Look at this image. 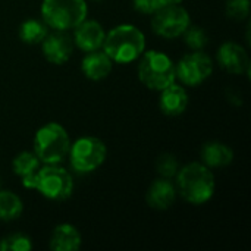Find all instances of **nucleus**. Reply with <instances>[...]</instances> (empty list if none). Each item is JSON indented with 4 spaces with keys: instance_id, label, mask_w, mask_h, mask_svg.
Wrapping results in <instances>:
<instances>
[{
    "instance_id": "nucleus-15",
    "label": "nucleus",
    "mask_w": 251,
    "mask_h": 251,
    "mask_svg": "<svg viewBox=\"0 0 251 251\" xmlns=\"http://www.w3.org/2000/svg\"><path fill=\"white\" fill-rule=\"evenodd\" d=\"M113 66H115L113 60L101 49L85 53L81 60L82 75L94 82L106 79L112 74Z\"/></svg>"
},
{
    "instance_id": "nucleus-24",
    "label": "nucleus",
    "mask_w": 251,
    "mask_h": 251,
    "mask_svg": "<svg viewBox=\"0 0 251 251\" xmlns=\"http://www.w3.org/2000/svg\"><path fill=\"white\" fill-rule=\"evenodd\" d=\"M250 0H228L225 4V12L232 21H246L250 16Z\"/></svg>"
},
{
    "instance_id": "nucleus-16",
    "label": "nucleus",
    "mask_w": 251,
    "mask_h": 251,
    "mask_svg": "<svg viewBox=\"0 0 251 251\" xmlns=\"http://www.w3.org/2000/svg\"><path fill=\"white\" fill-rule=\"evenodd\" d=\"M49 247L53 251H78L82 247V235L75 225L59 224L50 234Z\"/></svg>"
},
{
    "instance_id": "nucleus-7",
    "label": "nucleus",
    "mask_w": 251,
    "mask_h": 251,
    "mask_svg": "<svg viewBox=\"0 0 251 251\" xmlns=\"http://www.w3.org/2000/svg\"><path fill=\"white\" fill-rule=\"evenodd\" d=\"M107 146L94 135H82L71 143L68 160L72 172L88 175L100 169L107 159Z\"/></svg>"
},
{
    "instance_id": "nucleus-22",
    "label": "nucleus",
    "mask_w": 251,
    "mask_h": 251,
    "mask_svg": "<svg viewBox=\"0 0 251 251\" xmlns=\"http://www.w3.org/2000/svg\"><path fill=\"white\" fill-rule=\"evenodd\" d=\"M32 241L28 235L13 232L0 240V251H31Z\"/></svg>"
},
{
    "instance_id": "nucleus-25",
    "label": "nucleus",
    "mask_w": 251,
    "mask_h": 251,
    "mask_svg": "<svg viewBox=\"0 0 251 251\" xmlns=\"http://www.w3.org/2000/svg\"><path fill=\"white\" fill-rule=\"evenodd\" d=\"M163 4L160 0H132V7L141 13V15H149L151 16L157 9H160Z\"/></svg>"
},
{
    "instance_id": "nucleus-21",
    "label": "nucleus",
    "mask_w": 251,
    "mask_h": 251,
    "mask_svg": "<svg viewBox=\"0 0 251 251\" xmlns=\"http://www.w3.org/2000/svg\"><path fill=\"white\" fill-rule=\"evenodd\" d=\"M184 43L190 50H204L209 44V34L199 25H190L182 34Z\"/></svg>"
},
{
    "instance_id": "nucleus-28",
    "label": "nucleus",
    "mask_w": 251,
    "mask_h": 251,
    "mask_svg": "<svg viewBox=\"0 0 251 251\" xmlns=\"http://www.w3.org/2000/svg\"><path fill=\"white\" fill-rule=\"evenodd\" d=\"M0 187H1V179H0Z\"/></svg>"
},
{
    "instance_id": "nucleus-13",
    "label": "nucleus",
    "mask_w": 251,
    "mask_h": 251,
    "mask_svg": "<svg viewBox=\"0 0 251 251\" xmlns=\"http://www.w3.org/2000/svg\"><path fill=\"white\" fill-rule=\"evenodd\" d=\"M159 109L163 115L169 118H176L185 113L190 104V96L187 87L181 85L179 82H174L166 88L159 91Z\"/></svg>"
},
{
    "instance_id": "nucleus-17",
    "label": "nucleus",
    "mask_w": 251,
    "mask_h": 251,
    "mask_svg": "<svg viewBox=\"0 0 251 251\" xmlns=\"http://www.w3.org/2000/svg\"><path fill=\"white\" fill-rule=\"evenodd\" d=\"M200 162L212 171L226 168L234 162V150L222 141H207L200 150Z\"/></svg>"
},
{
    "instance_id": "nucleus-4",
    "label": "nucleus",
    "mask_w": 251,
    "mask_h": 251,
    "mask_svg": "<svg viewBox=\"0 0 251 251\" xmlns=\"http://www.w3.org/2000/svg\"><path fill=\"white\" fill-rule=\"evenodd\" d=\"M71 143L72 140L62 124L47 122L35 131L32 151L41 165H59L68 157Z\"/></svg>"
},
{
    "instance_id": "nucleus-20",
    "label": "nucleus",
    "mask_w": 251,
    "mask_h": 251,
    "mask_svg": "<svg viewBox=\"0 0 251 251\" xmlns=\"http://www.w3.org/2000/svg\"><path fill=\"white\" fill-rule=\"evenodd\" d=\"M40 166H41V162L38 160V157L34 154L32 150L21 151L12 160V172L18 178H21V182L29 179L38 171Z\"/></svg>"
},
{
    "instance_id": "nucleus-9",
    "label": "nucleus",
    "mask_w": 251,
    "mask_h": 251,
    "mask_svg": "<svg viewBox=\"0 0 251 251\" xmlns=\"http://www.w3.org/2000/svg\"><path fill=\"white\" fill-rule=\"evenodd\" d=\"M150 25L157 37L175 40L191 25V16L182 4H163L151 15Z\"/></svg>"
},
{
    "instance_id": "nucleus-26",
    "label": "nucleus",
    "mask_w": 251,
    "mask_h": 251,
    "mask_svg": "<svg viewBox=\"0 0 251 251\" xmlns=\"http://www.w3.org/2000/svg\"><path fill=\"white\" fill-rule=\"evenodd\" d=\"M162 4H182L184 0H160Z\"/></svg>"
},
{
    "instance_id": "nucleus-23",
    "label": "nucleus",
    "mask_w": 251,
    "mask_h": 251,
    "mask_svg": "<svg viewBox=\"0 0 251 251\" xmlns=\"http://www.w3.org/2000/svg\"><path fill=\"white\" fill-rule=\"evenodd\" d=\"M179 168H181L179 160L176 159V156H174L171 153H165L160 157H157L156 171H157L159 176H162V178L174 179L175 175L178 174Z\"/></svg>"
},
{
    "instance_id": "nucleus-10",
    "label": "nucleus",
    "mask_w": 251,
    "mask_h": 251,
    "mask_svg": "<svg viewBox=\"0 0 251 251\" xmlns=\"http://www.w3.org/2000/svg\"><path fill=\"white\" fill-rule=\"evenodd\" d=\"M216 63L231 75H250V56L247 49L237 41H225L216 51Z\"/></svg>"
},
{
    "instance_id": "nucleus-5",
    "label": "nucleus",
    "mask_w": 251,
    "mask_h": 251,
    "mask_svg": "<svg viewBox=\"0 0 251 251\" xmlns=\"http://www.w3.org/2000/svg\"><path fill=\"white\" fill-rule=\"evenodd\" d=\"M137 75L140 82L151 90L160 91L176 81L175 62L160 50H146L137 60Z\"/></svg>"
},
{
    "instance_id": "nucleus-18",
    "label": "nucleus",
    "mask_w": 251,
    "mask_h": 251,
    "mask_svg": "<svg viewBox=\"0 0 251 251\" xmlns=\"http://www.w3.org/2000/svg\"><path fill=\"white\" fill-rule=\"evenodd\" d=\"M49 32L50 28L47 26V24L43 19H37V18L25 19L18 28L19 40L28 46H40Z\"/></svg>"
},
{
    "instance_id": "nucleus-2",
    "label": "nucleus",
    "mask_w": 251,
    "mask_h": 251,
    "mask_svg": "<svg viewBox=\"0 0 251 251\" xmlns=\"http://www.w3.org/2000/svg\"><path fill=\"white\" fill-rule=\"evenodd\" d=\"M146 34L134 24H119L106 31L101 50L115 65H129L146 51Z\"/></svg>"
},
{
    "instance_id": "nucleus-6",
    "label": "nucleus",
    "mask_w": 251,
    "mask_h": 251,
    "mask_svg": "<svg viewBox=\"0 0 251 251\" xmlns=\"http://www.w3.org/2000/svg\"><path fill=\"white\" fill-rule=\"evenodd\" d=\"M40 15L50 29L69 32L88 18V4L87 0H43Z\"/></svg>"
},
{
    "instance_id": "nucleus-14",
    "label": "nucleus",
    "mask_w": 251,
    "mask_h": 251,
    "mask_svg": "<svg viewBox=\"0 0 251 251\" xmlns=\"http://www.w3.org/2000/svg\"><path fill=\"white\" fill-rule=\"evenodd\" d=\"M178 199V191L175 182L168 178L159 176L154 179L146 191V203L149 207L163 212L171 209Z\"/></svg>"
},
{
    "instance_id": "nucleus-12",
    "label": "nucleus",
    "mask_w": 251,
    "mask_h": 251,
    "mask_svg": "<svg viewBox=\"0 0 251 251\" xmlns=\"http://www.w3.org/2000/svg\"><path fill=\"white\" fill-rule=\"evenodd\" d=\"M71 35L75 49L81 50L82 53H88L101 49L106 37V29L99 21L85 18L72 29Z\"/></svg>"
},
{
    "instance_id": "nucleus-11",
    "label": "nucleus",
    "mask_w": 251,
    "mask_h": 251,
    "mask_svg": "<svg viewBox=\"0 0 251 251\" xmlns=\"http://www.w3.org/2000/svg\"><path fill=\"white\" fill-rule=\"evenodd\" d=\"M41 53L44 59L56 66L65 65L71 60L75 46L72 35L68 31H56L51 29L46 38L41 41Z\"/></svg>"
},
{
    "instance_id": "nucleus-3",
    "label": "nucleus",
    "mask_w": 251,
    "mask_h": 251,
    "mask_svg": "<svg viewBox=\"0 0 251 251\" xmlns=\"http://www.w3.org/2000/svg\"><path fill=\"white\" fill-rule=\"evenodd\" d=\"M22 187L37 191L50 201L60 203L71 199L75 188V181L72 174L63 168L62 163L41 165L29 179L22 182Z\"/></svg>"
},
{
    "instance_id": "nucleus-1",
    "label": "nucleus",
    "mask_w": 251,
    "mask_h": 251,
    "mask_svg": "<svg viewBox=\"0 0 251 251\" xmlns=\"http://www.w3.org/2000/svg\"><path fill=\"white\" fill-rule=\"evenodd\" d=\"M174 179L178 196L193 206H203L209 203L216 193L215 174L201 162L181 165Z\"/></svg>"
},
{
    "instance_id": "nucleus-27",
    "label": "nucleus",
    "mask_w": 251,
    "mask_h": 251,
    "mask_svg": "<svg viewBox=\"0 0 251 251\" xmlns=\"http://www.w3.org/2000/svg\"><path fill=\"white\" fill-rule=\"evenodd\" d=\"M93 1H103V0H93Z\"/></svg>"
},
{
    "instance_id": "nucleus-19",
    "label": "nucleus",
    "mask_w": 251,
    "mask_h": 251,
    "mask_svg": "<svg viewBox=\"0 0 251 251\" xmlns=\"http://www.w3.org/2000/svg\"><path fill=\"white\" fill-rule=\"evenodd\" d=\"M24 213V201L21 197L10 191L0 188V221L13 222Z\"/></svg>"
},
{
    "instance_id": "nucleus-8",
    "label": "nucleus",
    "mask_w": 251,
    "mask_h": 251,
    "mask_svg": "<svg viewBox=\"0 0 251 251\" xmlns=\"http://www.w3.org/2000/svg\"><path fill=\"white\" fill-rule=\"evenodd\" d=\"M215 71L213 59L204 50H190L175 62L176 82L187 88H196L204 84Z\"/></svg>"
}]
</instances>
